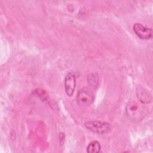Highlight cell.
<instances>
[{
    "label": "cell",
    "mask_w": 153,
    "mask_h": 153,
    "mask_svg": "<svg viewBox=\"0 0 153 153\" xmlns=\"http://www.w3.org/2000/svg\"><path fill=\"white\" fill-rule=\"evenodd\" d=\"M126 112L127 117L133 122H139L145 117V108L140 103L131 100L128 102L126 108Z\"/></svg>",
    "instance_id": "1"
},
{
    "label": "cell",
    "mask_w": 153,
    "mask_h": 153,
    "mask_svg": "<svg viewBox=\"0 0 153 153\" xmlns=\"http://www.w3.org/2000/svg\"><path fill=\"white\" fill-rule=\"evenodd\" d=\"M85 127L90 131L98 134H105L111 130L109 123L102 121H88L84 123Z\"/></svg>",
    "instance_id": "2"
},
{
    "label": "cell",
    "mask_w": 153,
    "mask_h": 153,
    "mask_svg": "<svg viewBox=\"0 0 153 153\" xmlns=\"http://www.w3.org/2000/svg\"><path fill=\"white\" fill-rule=\"evenodd\" d=\"M94 100V94L92 91L87 88L83 87L80 89L76 95V101L80 106H88Z\"/></svg>",
    "instance_id": "3"
},
{
    "label": "cell",
    "mask_w": 153,
    "mask_h": 153,
    "mask_svg": "<svg viewBox=\"0 0 153 153\" xmlns=\"http://www.w3.org/2000/svg\"><path fill=\"white\" fill-rule=\"evenodd\" d=\"M133 30L136 35L142 39H149L152 37V30L143 25L136 23L133 25Z\"/></svg>",
    "instance_id": "4"
},
{
    "label": "cell",
    "mask_w": 153,
    "mask_h": 153,
    "mask_svg": "<svg viewBox=\"0 0 153 153\" xmlns=\"http://www.w3.org/2000/svg\"><path fill=\"white\" fill-rule=\"evenodd\" d=\"M76 86V77L72 73H69L65 79V90L66 94L71 97L73 95Z\"/></svg>",
    "instance_id": "5"
},
{
    "label": "cell",
    "mask_w": 153,
    "mask_h": 153,
    "mask_svg": "<svg viewBox=\"0 0 153 153\" xmlns=\"http://www.w3.org/2000/svg\"><path fill=\"white\" fill-rule=\"evenodd\" d=\"M136 94L137 99L142 103H148L152 100L151 94L149 91L142 87H137Z\"/></svg>",
    "instance_id": "6"
},
{
    "label": "cell",
    "mask_w": 153,
    "mask_h": 153,
    "mask_svg": "<svg viewBox=\"0 0 153 153\" xmlns=\"http://www.w3.org/2000/svg\"><path fill=\"white\" fill-rule=\"evenodd\" d=\"M87 82L90 87L93 88H96L98 87L99 83V79L97 74L95 73H91L89 74L87 77Z\"/></svg>",
    "instance_id": "7"
},
{
    "label": "cell",
    "mask_w": 153,
    "mask_h": 153,
    "mask_svg": "<svg viewBox=\"0 0 153 153\" xmlns=\"http://www.w3.org/2000/svg\"><path fill=\"white\" fill-rule=\"evenodd\" d=\"M101 146L97 140H93L90 142L87 147V152L88 153H97L100 151Z\"/></svg>",
    "instance_id": "8"
}]
</instances>
